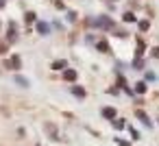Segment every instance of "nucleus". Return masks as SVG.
<instances>
[{"label": "nucleus", "mask_w": 159, "mask_h": 146, "mask_svg": "<svg viewBox=\"0 0 159 146\" xmlns=\"http://www.w3.org/2000/svg\"><path fill=\"white\" fill-rule=\"evenodd\" d=\"M2 52H5V48H2V46H0V55H2Z\"/></svg>", "instance_id": "22"}, {"label": "nucleus", "mask_w": 159, "mask_h": 146, "mask_svg": "<svg viewBox=\"0 0 159 146\" xmlns=\"http://www.w3.org/2000/svg\"><path fill=\"white\" fill-rule=\"evenodd\" d=\"M63 76H66V81H76V72L74 70H66Z\"/></svg>", "instance_id": "10"}, {"label": "nucleus", "mask_w": 159, "mask_h": 146, "mask_svg": "<svg viewBox=\"0 0 159 146\" xmlns=\"http://www.w3.org/2000/svg\"><path fill=\"white\" fill-rule=\"evenodd\" d=\"M20 63H22V61H20V57H11L5 66H7L9 70H18V68H20Z\"/></svg>", "instance_id": "2"}, {"label": "nucleus", "mask_w": 159, "mask_h": 146, "mask_svg": "<svg viewBox=\"0 0 159 146\" xmlns=\"http://www.w3.org/2000/svg\"><path fill=\"white\" fill-rule=\"evenodd\" d=\"M52 70H66L68 68V61H63V59H57V61H52V66H50Z\"/></svg>", "instance_id": "3"}, {"label": "nucleus", "mask_w": 159, "mask_h": 146, "mask_svg": "<svg viewBox=\"0 0 159 146\" xmlns=\"http://www.w3.org/2000/svg\"><path fill=\"white\" fill-rule=\"evenodd\" d=\"M135 92H137V94H144V92H146V83H142V81H139V83L135 85Z\"/></svg>", "instance_id": "14"}, {"label": "nucleus", "mask_w": 159, "mask_h": 146, "mask_svg": "<svg viewBox=\"0 0 159 146\" xmlns=\"http://www.w3.org/2000/svg\"><path fill=\"white\" fill-rule=\"evenodd\" d=\"M137 118H139V120H142V122H144L146 126H150V120H148V116H146L144 111H137Z\"/></svg>", "instance_id": "11"}, {"label": "nucleus", "mask_w": 159, "mask_h": 146, "mask_svg": "<svg viewBox=\"0 0 159 146\" xmlns=\"http://www.w3.org/2000/svg\"><path fill=\"white\" fill-rule=\"evenodd\" d=\"M72 94H74V96H79V98H85V89H83V87H79V85H72Z\"/></svg>", "instance_id": "7"}, {"label": "nucleus", "mask_w": 159, "mask_h": 146, "mask_svg": "<svg viewBox=\"0 0 159 146\" xmlns=\"http://www.w3.org/2000/svg\"><path fill=\"white\" fill-rule=\"evenodd\" d=\"M144 48H146V46H144V42H142V39H137V50H135V57H142V55H144Z\"/></svg>", "instance_id": "9"}, {"label": "nucleus", "mask_w": 159, "mask_h": 146, "mask_svg": "<svg viewBox=\"0 0 159 146\" xmlns=\"http://www.w3.org/2000/svg\"><path fill=\"white\" fill-rule=\"evenodd\" d=\"M18 37V29H16V22H9V42H13Z\"/></svg>", "instance_id": "4"}, {"label": "nucleus", "mask_w": 159, "mask_h": 146, "mask_svg": "<svg viewBox=\"0 0 159 146\" xmlns=\"http://www.w3.org/2000/svg\"><path fill=\"white\" fill-rule=\"evenodd\" d=\"M102 116L109 118V120H116V109H113V107H105V109H102Z\"/></svg>", "instance_id": "5"}, {"label": "nucleus", "mask_w": 159, "mask_h": 146, "mask_svg": "<svg viewBox=\"0 0 159 146\" xmlns=\"http://www.w3.org/2000/svg\"><path fill=\"white\" fill-rule=\"evenodd\" d=\"M16 83H20L22 87H29V79H24V76H16Z\"/></svg>", "instance_id": "13"}, {"label": "nucleus", "mask_w": 159, "mask_h": 146, "mask_svg": "<svg viewBox=\"0 0 159 146\" xmlns=\"http://www.w3.org/2000/svg\"><path fill=\"white\" fill-rule=\"evenodd\" d=\"M37 31H39V35H48V31H50V26H48L46 22H39V24H37Z\"/></svg>", "instance_id": "6"}, {"label": "nucleus", "mask_w": 159, "mask_h": 146, "mask_svg": "<svg viewBox=\"0 0 159 146\" xmlns=\"http://www.w3.org/2000/svg\"><path fill=\"white\" fill-rule=\"evenodd\" d=\"M2 7H5V0H0V9H2Z\"/></svg>", "instance_id": "21"}, {"label": "nucleus", "mask_w": 159, "mask_h": 146, "mask_svg": "<svg viewBox=\"0 0 159 146\" xmlns=\"http://www.w3.org/2000/svg\"><path fill=\"white\" fill-rule=\"evenodd\" d=\"M24 20H26L29 24H31V22H35V13H33V11H29V13L24 16Z\"/></svg>", "instance_id": "16"}, {"label": "nucleus", "mask_w": 159, "mask_h": 146, "mask_svg": "<svg viewBox=\"0 0 159 146\" xmlns=\"http://www.w3.org/2000/svg\"><path fill=\"white\" fill-rule=\"evenodd\" d=\"M124 22H135V16L133 13H124Z\"/></svg>", "instance_id": "18"}, {"label": "nucleus", "mask_w": 159, "mask_h": 146, "mask_svg": "<svg viewBox=\"0 0 159 146\" xmlns=\"http://www.w3.org/2000/svg\"><path fill=\"white\" fill-rule=\"evenodd\" d=\"M148 26H150L148 20H139V31H148Z\"/></svg>", "instance_id": "15"}, {"label": "nucleus", "mask_w": 159, "mask_h": 146, "mask_svg": "<svg viewBox=\"0 0 159 146\" xmlns=\"http://www.w3.org/2000/svg\"><path fill=\"white\" fill-rule=\"evenodd\" d=\"M68 20L74 22V20H76V13H74V11H68Z\"/></svg>", "instance_id": "19"}, {"label": "nucleus", "mask_w": 159, "mask_h": 146, "mask_svg": "<svg viewBox=\"0 0 159 146\" xmlns=\"http://www.w3.org/2000/svg\"><path fill=\"white\" fill-rule=\"evenodd\" d=\"M96 26H102V29H113V20H109L107 16H102V18H98L96 22H94Z\"/></svg>", "instance_id": "1"}, {"label": "nucleus", "mask_w": 159, "mask_h": 146, "mask_svg": "<svg viewBox=\"0 0 159 146\" xmlns=\"http://www.w3.org/2000/svg\"><path fill=\"white\" fill-rule=\"evenodd\" d=\"M113 126H116V129H124V120H118V118H116V120H113Z\"/></svg>", "instance_id": "17"}, {"label": "nucleus", "mask_w": 159, "mask_h": 146, "mask_svg": "<svg viewBox=\"0 0 159 146\" xmlns=\"http://www.w3.org/2000/svg\"><path fill=\"white\" fill-rule=\"evenodd\" d=\"M152 57H159V46H157V48L152 50Z\"/></svg>", "instance_id": "20"}, {"label": "nucleus", "mask_w": 159, "mask_h": 146, "mask_svg": "<svg viewBox=\"0 0 159 146\" xmlns=\"http://www.w3.org/2000/svg\"><path fill=\"white\" fill-rule=\"evenodd\" d=\"M133 68H135V70H142V68H144V61H142V57H135V61H133Z\"/></svg>", "instance_id": "12"}, {"label": "nucleus", "mask_w": 159, "mask_h": 146, "mask_svg": "<svg viewBox=\"0 0 159 146\" xmlns=\"http://www.w3.org/2000/svg\"><path fill=\"white\" fill-rule=\"evenodd\" d=\"M96 48H98L100 52H111V48H109V44H107V42H98V44H96Z\"/></svg>", "instance_id": "8"}]
</instances>
